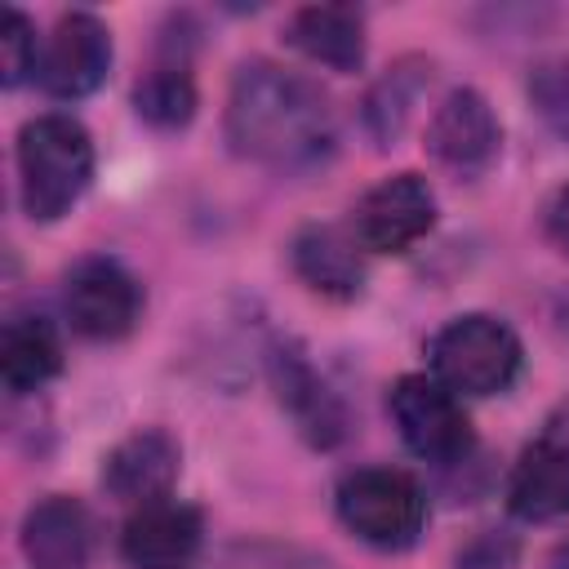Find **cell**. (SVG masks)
I'll return each instance as SVG.
<instances>
[{
	"label": "cell",
	"mask_w": 569,
	"mask_h": 569,
	"mask_svg": "<svg viewBox=\"0 0 569 569\" xmlns=\"http://www.w3.org/2000/svg\"><path fill=\"white\" fill-rule=\"evenodd\" d=\"M498 142H502L498 116L476 89H449L427 124L431 156L453 173H480L498 156Z\"/></svg>",
	"instance_id": "10"
},
{
	"label": "cell",
	"mask_w": 569,
	"mask_h": 569,
	"mask_svg": "<svg viewBox=\"0 0 569 569\" xmlns=\"http://www.w3.org/2000/svg\"><path fill=\"white\" fill-rule=\"evenodd\" d=\"M431 222H436V196L427 178L396 173L365 191L351 218V236L360 240L365 253H405L431 231Z\"/></svg>",
	"instance_id": "6"
},
{
	"label": "cell",
	"mask_w": 569,
	"mask_h": 569,
	"mask_svg": "<svg viewBox=\"0 0 569 569\" xmlns=\"http://www.w3.org/2000/svg\"><path fill=\"white\" fill-rule=\"evenodd\" d=\"M133 107L142 120H151L156 129H178L191 120L196 111V84H191V71L182 58H169V62H156L138 89H133Z\"/></svg>",
	"instance_id": "17"
},
{
	"label": "cell",
	"mask_w": 569,
	"mask_h": 569,
	"mask_svg": "<svg viewBox=\"0 0 569 569\" xmlns=\"http://www.w3.org/2000/svg\"><path fill=\"white\" fill-rule=\"evenodd\" d=\"M89 547V511L67 493H49L22 516V556L31 560V569H84Z\"/></svg>",
	"instance_id": "12"
},
{
	"label": "cell",
	"mask_w": 569,
	"mask_h": 569,
	"mask_svg": "<svg viewBox=\"0 0 569 569\" xmlns=\"http://www.w3.org/2000/svg\"><path fill=\"white\" fill-rule=\"evenodd\" d=\"M62 307L76 333L84 338H124L138 325L142 289L116 258H84L71 267Z\"/></svg>",
	"instance_id": "7"
},
{
	"label": "cell",
	"mask_w": 569,
	"mask_h": 569,
	"mask_svg": "<svg viewBox=\"0 0 569 569\" xmlns=\"http://www.w3.org/2000/svg\"><path fill=\"white\" fill-rule=\"evenodd\" d=\"M507 507L520 520H560L569 516V445L556 436L533 440L507 480Z\"/></svg>",
	"instance_id": "13"
},
{
	"label": "cell",
	"mask_w": 569,
	"mask_h": 569,
	"mask_svg": "<svg viewBox=\"0 0 569 569\" xmlns=\"http://www.w3.org/2000/svg\"><path fill=\"white\" fill-rule=\"evenodd\" d=\"M520 338L498 316H458L431 338V369L453 396L507 391L520 373Z\"/></svg>",
	"instance_id": "3"
},
{
	"label": "cell",
	"mask_w": 569,
	"mask_h": 569,
	"mask_svg": "<svg viewBox=\"0 0 569 569\" xmlns=\"http://www.w3.org/2000/svg\"><path fill=\"white\" fill-rule=\"evenodd\" d=\"M93 178V142L76 116L49 111L22 124L18 133V191L22 209L36 222L62 218Z\"/></svg>",
	"instance_id": "2"
},
{
	"label": "cell",
	"mask_w": 569,
	"mask_h": 569,
	"mask_svg": "<svg viewBox=\"0 0 569 569\" xmlns=\"http://www.w3.org/2000/svg\"><path fill=\"white\" fill-rule=\"evenodd\" d=\"M387 409L400 427V440L427 458V462H458L471 453V422L458 405V396L427 373H405L391 396Z\"/></svg>",
	"instance_id": "5"
},
{
	"label": "cell",
	"mask_w": 569,
	"mask_h": 569,
	"mask_svg": "<svg viewBox=\"0 0 569 569\" xmlns=\"http://www.w3.org/2000/svg\"><path fill=\"white\" fill-rule=\"evenodd\" d=\"M0 53H4V84H22L27 71H36V58H40V44H36V31L27 22V13L9 9L4 13V27H0Z\"/></svg>",
	"instance_id": "21"
},
{
	"label": "cell",
	"mask_w": 569,
	"mask_h": 569,
	"mask_svg": "<svg viewBox=\"0 0 569 569\" xmlns=\"http://www.w3.org/2000/svg\"><path fill=\"white\" fill-rule=\"evenodd\" d=\"M62 369V338L44 316H13L0 333V378L13 396L44 387Z\"/></svg>",
	"instance_id": "16"
},
{
	"label": "cell",
	"mask_w": 569,
	"mask_h": 569,
	"mask_svg": "<svg viewBox=\"0 0 569 569\" xmlns=\"http://www.w3.org/2000/svg\"><path fill=\"white\" fill-rule=\"evenodd\" d=\"M529 98L551 129L569 133V62H542L529 80Z\"/></svg>",
	"instance_id": "20"
},
{
	"label": "cell",
	"mask_w": 569,
	"mask_h": 569,
	"mask_svg": "<svg viewBox=\"0 0 569 569\" xmlns=\"http://www.w3.org/2000/svg\"><path fill=\"white\" fill-rule=\"evenodd\" d=\"M422 62H400L391 76H382L378 80V89L369 93V102H365V124H369V133L378 138V142H391L400 129H405V116H409V107H413V98H418V89H422Z\"/></svg>",
	"instance_id": "18"
},
{
	"label": "cell",
	"mask_w": 569,
	"mask_h": 569,
	"mask_svg": "<svg viewBox=\"0 0 569 569\" xmlns=\"http://www.w3.org/2000/svg\"><path fill=\"white\" fill-rule=\"evenodd\" d=\"M547 569H569V538H565V542H556V551H551Z\"/></svg>",
	"instance_id": "23"
},
{
	"label": "cell",
	"mask_w": 569,
	"mask_h": 569,
	"mask_svg": "<svg viewBox=\"0 0 569 569\" xmlns=\"http://www.w3.org/2000/svg\"><path fill=\"white\" fill-rule=\"evenodd\" d=\"M227 142L267 169H311L333 151V111L316 80L253 58L227 98Z\"/></svg>",
	"instance_id": "1"
},
{
	"label": "cell",
	"mask_w": 569,
	"mask_h": 569,
	"mask_svg": "<svg viewBox=\"0 0 569 569\" xmlns=\"http://www.w3.org/2000/svg\"><path fill=\"white\" fill-rule=\"evenodd\" d=\"M284 40L333 71H356L365 62V18L351 4H307L289 18Z\"/></svg>",
	"instance_id": "14"
},
{
	"label": "cell",
	"mask_w": 569,
	"mask_h": 569,
	"mask_svg": "<svg viewBox=\"0 0 569 569\" xmlns=\"http://www.w3.org/2000/svg\"><path fill=\"white\" fill-rule=\"evenodd\" d=\"M178 445L169 431L160 427H142L133 436H124L107 462H102V485L111 489V498L147 507L156 498H169L173 480H178Z\"/></svg>",
	"instance_id": "11"
},
{
	"label": "cell",
	"mask_w": 569,
	"mask_h": 569,
	"mask_svg": "<svg viewBox=\"0 0 569 569\" xmlns=\"http://www.w3.org/2000/svg\"><path fill=\"white\" fill-rule=\"evenodd\" d=\"M280 396L289 400V409L302 418V427L316 436V440H333L342 418L333 409V400L325 396V387L316 382V373L298 360V356H284V378H280Z\"/></svg>",
	"instance_id": "19"
},
{
	"label": "cell",
	"mask_w": 569,
	"mask_h": 569,
	"mask_svg": "<svg viewBox=\"0 0 569 569\" xmlns=\"http://www.w3.org/2000/svg\"><path fill=\"white\" fill-rule=\"evenodd\" d=\"M204 542L200 511L178 498H156L133 507L120 533V556L129 569H191Z\"/></svg>",
	"instance_id": "9"
},
{
	"label": "cell",
	"mask_w": 569,
	"mask_h": 569,
	"mask_svg": "<svg viewBox=\"0 0 569 569\" xmlns=\"http://www.w3.org/2000/svg\"><path fill=\"white\" fill-rule=\"evenodd\" d=\"M293 267L311 289L329 298H356L365 280V249L338 227H307L293 240Z\"/></svg>",
	"instance_id": "15"
},
{
	"label": "cell",
	"mask_w": 569,
	"mask_h": 569,
	"mask_svg": "<svg viewBox=\"0 0 569 569\" xmlns=\"http://www.w3.org/2000/svg\"><path fill=\"white\" fill-rule=\"evenodd\" d=\"M338 516L360 542L382 551H405L418 542L427 525V498L409 471L365 467L338 485Z\"/></svg>",
	"instance_id": "4"
},
{
	"label": "cell",
	"mask_w": 569,
	"mask_h": 569,
	"mask_svg": "<svg viewBox=\"0 0 569 569\" xmlns=\"http://www.w3.org/2000/svg\"><path fill=\"white\" fill-rule=\"evenodd\" d=\"M542 227H547V240L569 253V182L547 200V213H542Z\"/></svg>",
	"instance_id": "22"
},
{
	"label": "cell",
	"mask_w": 569,
	"mask_h": 569,
	"mask_svg": "<svg viewBox=\"0 0 569 569\" xmlns=\"http://www.w3.org/2000/svg\"><path fill=\"white\" fill-rule=\"evenodd\" d=\"M111 67V36L107 27L84 13L71 9L58 18L53 36L40 40V58H36V80L44 93L53 98H84L107 80Z\"/></svg>",
	"instance_id": "8"
}]
</instances>
